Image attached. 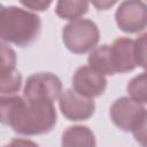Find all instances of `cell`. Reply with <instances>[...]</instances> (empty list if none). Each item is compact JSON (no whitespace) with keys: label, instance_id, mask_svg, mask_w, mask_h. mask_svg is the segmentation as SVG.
<instances>
[{"label":"cell","instance_id":"obj_1","mask_svg":"<svg viewBox=\"0 0 147 147\" xmlns=\"http://www.w3.org/2000/svg\"><path fill=\"white\" fill-rule=\"evenodd\" d=\"M0 122L17 133L42 134L56 123L53 102L24 100L20 96H0Z\"/></svg>","mask_w":147,"mask_h":147},{"label":"cell","instance_id":"obj_2","mask_svg":"<svg viewBox=\"0 0 147 147\" xmlns=\"http://www.w3.org/2000/svg\"><path fill=\"white\" fill-rule=\"evenodd\" d=\"M38 16L9 7L0 11V38L21 47L31 45L40 32Z\"/></svg>","mask_w":147,"mask_h":147},{"label":"cell","instance_id":"obj_3","mask_svg":"<svg viewBox=\"0 0 147 147\" xmlns=\"http://www.w3.org/2000/svg\"><path fill=\"white\" fill-rule=\"evenodd\" d=\"M99 40L96 25L86 20L70 23L63 30V41L74 53L80 54L90 51Z\"/></svg>","mask_w":147,"mask_h":147},{"label":"cell","instance_id":"obj_4","mask_svg":"<svg viewBox=\"0 0 147 147\" xmlns=\"http://www.w3.org/2000/svg\"><path fill=\"white\" fill-rule=\"evenodd\" d=\"M62 91L60 79L52 74H36L26 80L24 96L32 101H49L56 100Z\"/></svg>","mask_w":147,"mask_h":147},{"label":"cell","instance_id":"obj_5","mask_svg":"<svg viewBox=\"0 0 147 147\" xmlns=\"http://www.w3.org/2000/svg\"><path fill=\"white\" fill-rule=\"evenodd\" d=\"M111 118L122 130H133L136 132L139 127V119H145V109L139 108L131 100L122 98L113 105Z\"/></svg>","mask_w":147,"mask_h":147},{"label":"cell","instance_id":"obj_6","mask_svg":"<svg viewBox=\"0 0 147 147\" xmlns=\"http://www.w3.org/2000/svg\"><path fill=\"white\" fill-rule=\"evenodd\" d=\"M72 84L75 92L82 96H99L106 88L105 77L93 70L91 67H80L74 78Z\"/></svg>","mask_w":147,"mask_h":147},{"label":"cell","instance_id":"obj_7","mask_svg":"<svg viewBox=\"0 0 147 147\" xmlns=\"http://www.w3.org/2000/svg\"><path fill=\"white\" fill-rule=\"evenodd\" d=\"M94 102L78 93L67 90L60 100V108L65 117L71 121L87 119L94 113Z\"/></svg>","mask_w":147,"mask_h":147},{"label":"cell","instance_id":"obj_8","mask_svg":"<svg viewBox=\"0 0 147 147\" xmlns=\"http://www.w3.org/2000/svg\"><path fill=\"white\" fill-rule=\"evenodd\" d=\"M110 57L114 72H126L138 63V48L131 39L121 38L110 47Z\"/></svg>","mask_w":147,"mask_h":147},{"label":"cell","instance_id":"obj_9","mask_svg":"<svg viewBox=\"0 0 147 147\" xmlns=\"http://www.w3.org/2000/svg\"><path fill=\"white\" fill-rule=\"evenodd\" d=\"M62 147H95L94 134L86 126H71L63 133Z\"/></svg>","mask_w":147,"mask_h":147},{"label":"cell","instance_id":"obj_10","mask_svg":"<svg viewBox=\"0 0 147 147\" xmlns=\"http://www.w3.org/2000/svg\"><path fill=\"white\" fill-rule=\"evenodd\" d=\"M88 63L93 70H95L99 74H106V75H114V69L111 64V57H110V47L108 45H102L98 48H95L90 57Z\"/></svg>","mask_w":147,"mask_h":147},{"label":"cell","instance_id":"obj_11","mask_svg":"<svg viewBox=\"0 0 147 147\" xmlns=\"http://www.w3.org/2000/svg\"><path fill=\"white\" fill-rule=\"evenodd\" d=\"M16 55L15 52L0 42V76H3L15 69Z\"/></svg>","mask_w":147,"mask_h":147},{"label":"cell","instance_id":"obj_12","mask_svg":"<svg viewBox=\"0 0 147 147\" xmlns=\"http://www.w3.org/2000/svg\"><path fill=\"white\" fill-rule=\"evenodd\" d=\"M22 77L20 72L13 70L3 76H0V92L2 93H15L21 87Z\"/></svg>","mask_w":147,"mask_h":147},{"label":"cell","instance_id":"obj_13","mask_svg":"<svg viewBox=\"0 0 147 147\" xmlns=\"http://www.w3.org/2000/svg\"><path fill=\"white\" fill-rule=\"evenodd\" d=\"M5 147H39L37 144H34L31 140H26V139H14L9 145L5 146Z\"/></svg>","mask_w":147,"mask_h":147},{"label":"cell","instance_id":"obj_14","mask_svg":"<svg viewBox=\"0 0 147 147\" xmlns=\"http://www.w3.org/2000/svg\"><path fill=\"white\" fill-rule=\"evenodd\" d=\"M0 11H1V9H0Z\"/></svg>","mask_w":147,"mask_h":147}]
</instances>
